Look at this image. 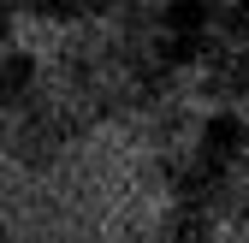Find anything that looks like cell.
<instances>
[{"label": "cell", "mask_w": 249, "mask_h": 243, "mask_svg": "<svg viewBox=\"0 0 249 243\" xmlns=\"http://www.w3.org/2000/svg\"><path fill=\"white\" fill-rule=\"evenodd\" d=\"M71 125H66V113H59L53 101H30L12 113V131H6V148L24 160V166H48L53 155H66L71 148Z\"/></svg>", "instance_id": "obj_1"}, {"label": "cell", "mask_w": 249, "mask_h": 243, "mask_svg": "<svg viewBox=\"0 0 249 243\" xmlns=\"http://www.w3.org/2000/svg\"><path fill=\"white\" fill-rule=\"evenodd\" d=\"M154 243H226V237H220V220H213L208 208L172 202V208H160V220H154Z\"/></svg>", "instance_id": "obj_2"}, {"label": "cell", "mask_w": 249, "mask_h": 243, "mask_svg": "<svg viewBox=\"0 0 249 243\" xmlns=\"http://www.w3.org/2000/svg\"><path fill=\"white\" fill-rule=\"evenodd\" d=\"M237 243H249V220H243V231H237Z\"/></svg>", "instance_id": "obj_3"}]
</instances>
